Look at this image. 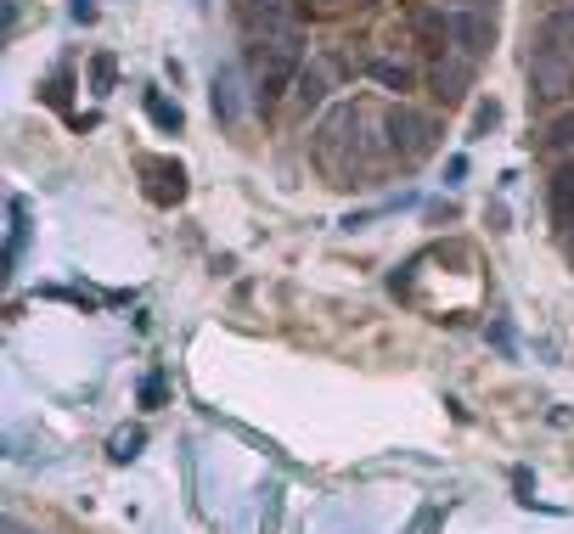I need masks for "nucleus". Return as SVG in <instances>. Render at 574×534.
<instances>
[{"mask_svg":"<svg viewBox=\"0 0 574 534\" xmlns=\"http://www.w3.org/2000/svg\"><path fill=\"white\" fill-rule=\"evenodd\" d=\"M254 63H260V102L271 108L276 96L305 74V45H299V29H282V34L254 40Z\"/></svg>","mask_w":574,"mask_h":534,"instance_id":"obj_3","label":"nucleus"},{"mask_svg":"<svg viewBox=\"0 0 574 534\" xmlns=\"http://www.w3.org/2000/svg\"><path fill=\"white\" fill-rule=\"evenodd\" d=\"M327 90H332V63H305V74H299V108L305 113L321 108Z\"/></svg>","mask_w":574,"mask_h":534,"instance_id":"obj_11","label":"nucleus"},{"mask_svg":"<svg viewBox=\"0 0 574 534\" xmlns=\"http://www.w3.org/2000/svg\"><path fill=\"white\" fill-rule=\"evenodd\" d=\"M7 214H12V231H7V254H0V265H7V276H12L18 259H23V242H29V203L7 198Z\"/></svg>","mask_w":574,"mask_h":534,"instance_id":"obj_10","label":"nucleus"},{"mask_svg":"<svg viewBox=\"0 0 574 534\" xmlns=\"http://www.w3.org/2000/svg\"><path fill=\"white\" fill-rule=\"evenodd\" d=\"M299 12H305V18H344L350 0H299Z\"/></svg>","mask_w":574,"mask_h":534,"instance_id":"obj_19","label":"nucleus"},{"mask_svg":"<svg viewBox=\"0 0 574 534\" xmlns=\"http://www.w3.org/2000/svg\"><path fill=\"white\" fill-rule=\"evenodd\" d=\"M377 130H383V153H389L400 169H411V164H422L428 153L440 147V124L428 119V113H417V108H383L377 113Z\"/></svg>","mask_w":574,"mask_h":534,"instance_id":"obj_2","label":"nucleus"},{"mask_svg":"<svg viewBox=\"0 0 574 534\" xmlns=\"http://www.w3.org/2000/svg\"><path fill=\"white\" fill-rule=\"evenodd\" d=\"M90 90H96V96H108V90H113V57H108V52L90 63Z\"/></svg>","mask_w":574,"mask_h":534,"instance_id":"obj_20","label":"nucleus"},{"mask_svg":"<svg viewBox=\"0 0 574 534\" xmlns=\"http://www.w3.org/2000/svg\"><path fill=\"white\" fill-rule=\"evenodd\" d=\"M541 45H547V52H558V57H569V63H574V7H563L558 18H547V29H541Z\"/></svg>","mask_w":574,"mask_h":534,"instance_id":"obj_12","label":"nucleus"},{"mask_svg":"<svg viewBox=\"0 0 574 534\" xmlns=\"http://www.w3.org/2000/svg\"><path fill=\"white\" fill-rule=\"evenodd\" d=\"M569 254H574V242H569Z\"/></svg>","mask_w":574,"mask_h":534,"instance_id":"obj_28","label":"nucleus"},{"mask_svg":"<svg viewBox=\"0 0 574 534\" xmlns=\"http://www.w3.org/2000/svg\"><path fill=\"white\" fill-rule=\"evenodd\" d=\"M243 23H249V34H254V40L294 29V23H287V0H249V7H243Z\"/></svg>","mask_w":574,"mask_h":534,"instance_id":"obj_9","label":"nucleus"},{"mask_svg":"<svg viewBox=\"0 0 574 534\" xmlns=\"http://www.w3.org/2000/svg\"><path fill=\"white\" fill-rule=\"evenodd\" d=\"M141 405H147V411H158V405H164V377H158V371H153L147 382H141Z\"/></svg>","mask_w":574,"mask_h":534,"instance_id":"obj_22","label":"nucleus"},{"mask_svg":"<svg viewBox=\"0 0 574 534\" xmlns=\"http://www.w3.org/2000/svg\"><path fill=\"white\" fill-rule=\"evenodd\" d=\"M141 445H147V433H141V427H119L113 440H108V456H113V461H135Z\"/></svg>","mask_w":574,"mask_h":534,"instance_id":"obj_16","label":"nucleus"},{"mask_svg":"<svg viewBox=\"0 0 574 534\" xmlns=\"http://www.w3.org/2000/svg\"><path fill=\"white\" fill-rule=\"evenodd\" d=\"M141 175H147V198L153 203H180L186 198V169L175 158H141Z\"/></svg>","mask_w":574,"mask_h":534,"instance_id":"obj_7","label":"nucleus"},{"mask_svg":"<svg viewBox=\"0 0 574 534\" xmlns=\"http://www.w3.org/2000/svg\"><path fill=\"white\" fill-rule=\"evenodd\" d=\"M282 523V483H265V512H260V534H276Z\"/></svg>","mask_w":574,"mask_h":534,"instance_id":"obj_18","label":"nucleus"},{"mask_svg":"<svg viewBox=\"0 0 574 534\" xmlns=\"http://www.w3.org/2000/svg\"><path fill=\"white\" fill-rule=\"evenodd\" d=\"M141 102H147V119H153L158 130H169V135H175V130L186 124V113H180V102H164V96H158V90H147V96H141Z\"/></svg>","mask_w":574,"mask_h":534,"instance_id":"obj_15","label":"nucleus"},{"mask_svg":"<svg viewBox=\"0 0 574 534\" xmlns=\"http://www.w3.org/2000/svg\"><path fill=\"white\" fill-rule=\"evenodd\" d=\"M445 29H451V52H462L467 63H485L496 52V18H490V7H456V12H445Z\"/></svg>","mask_w":574,"mask_h":534,"instance_id":"obj_4","label":"nucleus"},{"mask_svg":"<svg viewBox=\"0 0 574 534\" xmlns=\"http://www.w3.org/2000/svg\"><path fill=\"white\" fill-rule=\"evenodd\" d=\"M428 85H434V96L445 108H456L462 96H467V85H473V63L462 57V52H445V57H434V74H428Z\"/></svg>","mask_w":574,"mask_h":534,"instance_id":"obj_6","label":"nucleus"},{"mask_svg":"<svg viewBox=\"0 0 574 534\" xmlns=\"http://www.w3.org/2000/svg\"><path fill=\"white\" fill-rule=\"evenodd\" d=\"M558 7H574V0H558Z\"/></svg>","mask_w":574,"mask_h":534,"instance_id":"obj_26","label":"nucleus"},{"mask_svg":"<svg viewBox=\"0 0 574 534\" xmlns=\"http://www.w3.org/2000/svg\"><path fill=\"white\" fill-rule=\"evenodd\" d=\"M496 124H501V102H496V96H485V102L473 108V130H467V135L478 141V135H490Z\"/></svg>","mask_w":574,"mask_h":534,"instance_id":"obj_17","label":"nucleus"},{"mask_svg":"<svg viewBox=\"0 0 574 534\" xmlns=\"http://www.w3.org/2000/svg\"><path fill=\"white\" fill-rule=\"evenodd\" d=\"M68 12H74V23H90V18H96V0H74Z\"/></svg>","mask_w":574,"mask_h":534,"instance_id":"obj_23","label":"nucleus"},{"mask_svg":"<svg viewBox=\"0 0 574 534\" xmlns=\"http://www.w3.org/2000/svg\"><path fill=\"white\" fill-rule=\"evenodd\" d=\"M198 7H209V0H198Z\"/></svg>","mask_w":574,"mask_h":534,"instance_id":"obj_27","label":"nucleus"},{"mask_svg":"<svg viewBox=\"0 0 574 534\" xmlns=\"http://www.w3.org/2000/svg\"><path fill=\"white\" fill-rule=\"evenodd\" d=\"M209 96H214V119H220L225 130L243 124V85H236V68H231V63H220V68H214Z\"/></svg>","mask_w":574,"mask_h":534,"instance_id":"obj_8","label":"nucleus"},{"mask_svg":"<svg viewBox=\"0 0 574 534\" xmlns=\"http://www.w3.org/2000/svg\"><path fill=\"white\" fill-rule=\"evenodd\" d=\"M366 74H372L377 85H389V90H411V79H417L406 63H395V57H377V52L366 57Z\"/></svg>","mask_w":574,"mask_h":534,"instance_id":"obj_14","label":"nucleus"},{"mask_svg":"<svg viewBox=\"0 0 574 534\" xmlns=\"http://www.w3.org/2000/svg\"><path fill=\"white\" fill-rule=\"evenodd\" d=\"M547 203L558 220H574V164H563L552 180H547Z\"/></svg>","mask_w":574,"mask_h":534,"instance_id":"obj_13","label":"nucleus"},{"mask_svg":"<svg viewBox=\"0 0 574 534\" xmlns=\"http://www.w3.org/2000/svg\"><path fill=\"white\" fill-rule=\"evenodd\" d=\"M547 147H574V113H563V119L547 130Z\"/></svg>","mask_w":574,"mask_h":534,"instance_id":"obj_21","label":"nucleus"},{"mask_svg":"<svg viewBox=\"0 0 574 534\" xmlns=\"http://www.w3.org/2000/svg\"><path fill=\"white\" fill-rule=\"evenodd\" d=\"M462 175H467V158H451V164H445V186H456Z\"/></svg>","mask_w":574,"mask_h":534,"instance_id":"obj_24","label":"nucleus"},{"mask_svg":"<svg viewBox=\"0 0 574 534\" xmlns=\"http://www.w3.org/2000/svg\"><path fill=\"white\" fill-rule=\"evenodd\" d=\"M451 7H490V0H451Z\"/></svg>","mask_w":574,"mask_h":534,"instance_id":"obj_25","label":"nucleus"},{"mask_svg":"<svg viewBox=\"0 0 574 534\" xmlns=\"http://www.w3.org/2000/svg\"><path fill=\"white\" fill-rule=\"evenodd\" d=\"M372 124H377V113L361 108V102H339L316 124L310 153H316V164L332 186H355L361 175H372V164L383 153V135H372Z\"/></svg>","mask_w":574,"mask_h":534,"instance_id":"obj_1","label":"nucleus"},{"mask_svg":"<svg viewBox=\"0 0 574 534\" xmlns=\"http://www.w3.org/2000/svg\"><path fill=\"white\" fill-rule=\"evenodd\" d=\"M530 85H536V96H547V102H558V96H569L574 90V63L569 57H558V52H536V63H530Z\"/></svg>","mask_w":574,"mask_h":534,"instance_id":"obj_5","label":"nucleus"}]
</instances>
